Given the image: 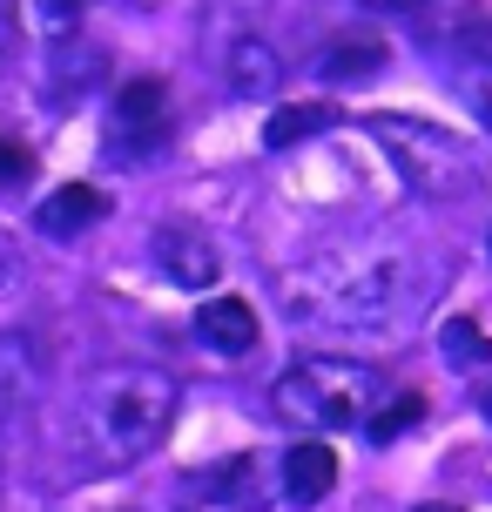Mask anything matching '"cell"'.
<instances>
[{"label":"cell","instance_id":"cell-11","mask_svg":"<svg viewBox=\"0 0 492 512\" xmlns=\"http://www.w3.org/2000/svg\"><path fill=\"white\" fill-rule=\"evenodd\" d=\"M317 128H331V108L311 102V108H277L270 128H263V149H290L297 135H317Z\"/></svg>","mask_w":492,"mask_h":512},{"label":"cell","instance_id":"cell-20","mask_svg":"<svg viewBox=\"0 0 492 512\" xmlns=\"http://www.w3.org/2000/svg\"><path fill=\"white\" fill-rule=\"evenodd\" d=\"M7 41H14V21H7V7H0V54H7Z\"/></svg>","mask_w":492,"mask_h":512},{"label":"cell","instance_id":"cell-14","mask_svg":"<svg viewBox=\"0 0 492 512\" xmlns=\"http://www.w3.org/2000/svg\"><path fill=\"white\" fill-rule=\"evenodd\" d=\"M75 14H81V0H27V21H34V34H48V41H68L75 34Z\"/></svg>","mask_w":492,"mask_h":512},{"label":"cell","instance_id":"cell-5","mask_svg":"<svg viewBox=\"0 0 492 512\" xmlns=\"http://www.w3.org/2000/svg\"><path fill=\"white\" fill-rule=\"evenodd\" d=\"M223 81L243 102H277L284 95V54L270 48L263 34H236L230 48H223Z\"/></svg>","mask_w":492,"mask_h":512},{"label":"cell","instance_id":"cell-8","mask_svg":"<svg viewBox=\"0 0 492 512\" xmlns=\"http://www.w3.org/2000/svg\"><path fill=\"white\" fill-rule=\"evenodd\" d=\"M337 486V459L324 438H297L284 452V465H277V492H284L290 506H317L324 492Z\"/></svg>","mask_w":492,"mask_h":512},{"label":"cell","instance_id":"cell-13","mask_svg":"<svg viewBox=\"0 0 492 512\" xmlns=\"http://www.w3.org/2000/svg\"><path fill=\"white\" fill-rule=\"evenodd\" d=\"M378 61H385V48H378V41H337L331 54H317V75H364V68H378Z\"/></svg>","mask_w":492,"mask_h":512},{"label":"cell","instance_id":"cell-10","mask_svg":"<svg viewBox=\"0 0 492 512\" xmlns=\"http://www.w3.org/2000/svg\"><path fill=\"white\" fill-rule=\"evenodd\" d=\"M108 203L102 189H88V182H68V189H54L48 203H41V230L48 236H81L88 223H102Z\"/></svg>","mask_w":492,"mask_h":512},{"label":"cell","instance_id":"cell-17","mask_svg":"<svg viewBox=\"0 0 492 512\" xmlns=\"http://www.w3.org/2000/svg\"><path fill=\"white\" fill-rule=\"evenodd\" d=\"M27 176H34V155H27L21 142L0 135V182H27Z\"/></svg>","mask_w":492,"mask_h":512},{"label":"cell","instance_id":"cell-3","mask_svg":"<svg viewBox=\"0 0 492 512\" xmlns=\"http://www.w3.org/2000/svg\"><path fill=\"white\" fill-rule=\"evenodd\" d=\"M378 142L391 149V162L412 176L418 196H432V203H445V196H459V189H472V162L466 149L445 135V128H425V122H405V115H378Z\"/></svg>","mask_w":492,"mask_h":512},{"label":"cell","instance_id":"cell-9","mask_svg":"<svg viewBox=\"0 0 492 512\" xmlns=\"http://www.w3.org/2000/svg\"><path fill=\"white\" fill-rule=\"evenodd\" d=\"M270 486H277V472H270L263 452H236V459L216 465V479H209V492H216L223 506H263Z\"/></svg>","mask_w":492,"mask_h":512},{"label":"cell","instance_id":"cell-4","mask_svg":"<svg viewBox=\"0 0 492 512\" xmlns=\"http://www.w3.org/2000/svg\"><path fill=\"white\" fill-rule=\"evenodd\" d=\"M149 256H156V270L176 290H209V283L223 277V250H216V236L189 230V223H162L149 236Z\"/></svg>","mask_w":492,"mask_h":512},{"label":"cell","instance_id":"cell-7","mask_svg":"<svg viewBox=\"0 0 492 512\" xmlns=\"http://www.w3.org/2000/svg\"><path fill=\"white\" fill-rule=\"evenodd\" d=\"M196 337H203L216 358H250L263 324H257V310L243 304V297H209V304L196 310Z\"/></svg>","mask_w":492,"mask_h":512},{"label":"cell","instance_id":"cell-21","mask_svg":"<svg viewBox=\"0 0 492 512\" xmlns=\"http://www.w3.org/2000/svg\"><path fill=\"white\" fill-rule=\"evenodd\" d=\"M418 512H459V506H418Z\"/></svg>","mask_w":492,"mask_h":512},{"label":"cell","instance_id":"cell-19","mask_svg":"<svg viewBox=\"0 0 492 512\" xmlns=\"http://www.w3.org/2000/svg\"><path fill=\"white\" fill-rule=\"evenodd\" d=\"M364 7H385V14H412V7H425V0H364Z\"/></svg>","mask_w":492,"mask_h":512},{"label":"cell","instance_id":"cell-18","mask_svg":"<svg viewBox=\"0 0 492 512\" xmlns=\"http://www.w3.org/2000/svg\"><path fill=\"white\" fill-rule=\"evenodd\" d=\"M466 88H472V108H479V122L492 128V54L479 61V68H472V81H466Z\"/></svg>","mask_w":492,"mask_h":512},{"label":"cell","instance_id":"cell-15","mask_svg":"<svg viewBox=\"0 0 492 512\" xmlns=\"http://www.w3.org/2000/svg\"><path fill=\"white\" fill-rule=\"evenodd\" d=\"M412 418H418V398H412V391H405V398H391V405L378 411V418H371L364 432H371V438H398V432H405V425H412Z\"/></svg>","mask_w":492,"mask_h":512},{"label":"cell","instance_id":"cell-16","mask_svg":"<svg viewBox=\"0 0 492 512\" xmlns=\"http://www.w3.org/2000/svg\"><path fill=\"white\" fill-rule=\"evenodd\" d=\"M21 243H14V236L0 230V304H7V297H14V290H21Z\"/></svg>","mask_w":492,"mask_h":512},{"label":"cell","instance_id":"cell-2","mask_svg":"<svg viewBox=\"0 0 492 512\" xmlns=\"http://www.w3.org/2000/svg\"><path fill=\"white\" fill-rule=\"evenodd\" d=\"M270 405L304 438H331V432H351V425H371L378 378L351 358H304L270 384Z\"/></svg>","mask_w":492,"mask_h":512},{"label":"cell","instance_id":"cell-6","mask_svg":"<svg viewBox=\"0 0 492 512\" xmlns=\"http://www.w3.org/2000/svg\"><path fill=\"white\" fill-rule=\"evenodd\" d=\"M115 135L129 142V149H149V142H162L169 135V81L156 75H135L122 95H115Z\"/></svg>","mask_w":492,"mask_h":512},{"label":"cell","instance_id":"cell-12","mask_svg":"<svg viewBox=\"0 0 492 512\" xmlns=\"http://www.w3.org/2000/svg\"><path fill=\"white\" fill-rule=\"evenodd\" d=\"M439 344H445V358L459 364V371H479V364H492L486 331H479V324H466V317H452V324L439 331Z\"/></svg>","mask_w":492,"mask_h":512},{"label":"cell","instance_id":"cell-1","mask_svg":"<svg viewBox=\"0 0 492 512\" xmlns=\"http://www.w3.org/2000/svg\"><path fill=\"white\" fill-rule=\"evenodd\" d=\"M169 418H176V378L162 364H108L81 391V452L108 472L142 465L169 438Z\"/></svg>","mask_w":492,"mask_h":512}]
</instances>
